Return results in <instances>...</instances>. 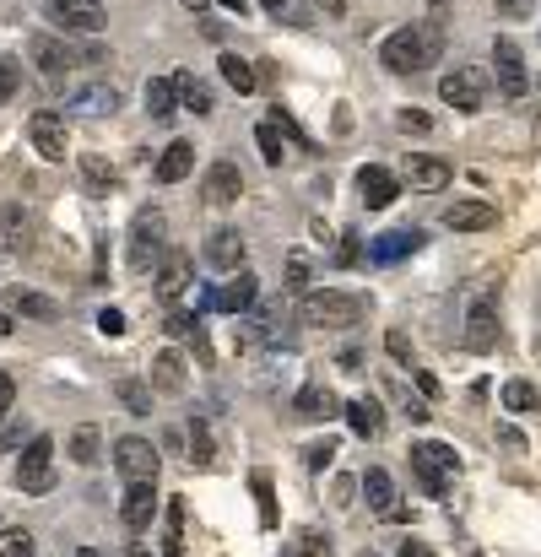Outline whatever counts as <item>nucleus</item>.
I'll return each mask as SVG.
<instances>
[{"label": "nucleus", "mask_w": 541, "mask_h": 557, "mask_svg": "<svg viewBox=\"0 0 541 557\" xmlns=\"http://www.w3.org/2000/svg\"><path fill=\"white\" fill-rule=\"evenodd\" d=\"M190 276H195V260L190 255H163V271H157V298L179 303L184 287H190Z\"/></svg>", "instance_id": "obj_21"}, {"label": "nucleus", "mask_w": 541, "mask_h": 557, "mask_svg": "<svg viewBox=\"0 0 541 557\" xmlns=\"http://www.w3.org/2000/svg\"><path fill=\"white\" fill-rule=\"evenodd\" d=\"M401 557H433V547H428V541H406Z\"/></svg>", "instance_id": "obj_55"}, {"label": "nucleus", "mask_w": 541, "mask_h": 557, "mask_svg": "<svg viewBox=\"0 0 541 557\" xmlns=\"http://www.w3.org/2000/svg\"><path fill=\"white\" fill-rule=\"evenodd\" d=\"M206 260L217 265V271H244V233L239 228H217L206 238Z\"/></svg>", "instance_id": "obj_17"}, {"label": "nucleus", "mask_w": 541, "mask_h": 557, "mask_svg": "<svg viewBox=\"0 0 541 557\" xmlns=\"http://www.w3.org/2000/svg\"><path fill=\"white\" fill-rule=\"evenodd\" d=\"M358 190H363V206L368 211H385L395 195H401V179H395L390 168H379V163H363L358 168Z\"/></svg>", "instance_id": "obj_14"}, {"label": "nucleus", "mask_w": 541, "mask_h": 557, "mask_svg": "<svg viewBox=\"0 0 541 557\" xmlns=\"http://www.w3.org/2000/svg\"><path fill=\"white\" fill-rule=\"evenodd\" d=\"M504 411H536V384L531 379H509L504 384Z\"/></svg>", "instance_id": "obj_39"}, {"label": "nucleus", "mask_w": 541, "mask_h": 557, "mask_svg": "<svg viewBox=\"0 0 541 557\" xmlns=\"http://www.w3.org/2000/svg\"><path fill=\"white\" fill-rule=\"evenodd\" d=\"M439 49H444L439 22H412V28H395L385 44H379V65L395 76H412V71L439 65Z\"/></svg>", "instance_id": "obj_1"}, {"label": "nucleus", "mask_w": 541, "mask_h": 557, "mask_svg": "<svg viewBox=\"0 0 541 557\" xmlns=\"http://www.w3.org/2000/svg\"><path fill=\"white\" fill-rule=\"evenodd\" d=\"M417 249H422V233H417V228H390V233H379L374 244H368V260L390 265V260H406V255H417Z\"/></svg>", "instance_id": "obj_19"}, {"label": "nucleus", "mask_w": 541, "mask_h": 557, "mask_svg": "<svg viewBox=\"0 0 541 557\" xmlns=\"http://www.w3.org/2000/svg\"><path fill=\"white\" fill-rule=\"evenodd\" d=\"M195 325H201V320H195V314H184V309H174V314H168V325H163V330H168V336H190V330H195Z\"/></svg>", "instance_id": "obj_48"}, {"label": "nucleus", "mask_w": 541, "mask_h": 557, "mask_svg": "<svg viewBox=\"0 0 541 557\" xmlns=\"http://www.w3.org/2000/svg\"><path fill=\"white\" fill-rule=\"evenodd\" d=\"M412 374H417V384H422V395H439V384H433L428 368H417V363H412Z\"/></svg>", "instance_id": "obj_54"}, {"label": "nucleus", "mask_w": 541, "mask_h": 557, "mask_svg": "<svg viewBox=\"0 0 541 557\" xmlns=\"http://www.w3.org/2000/svg\"><path fill=\"white\" fill-rule=\"evenodd\" d=\"M0 557H33V530H22V525L0 530Z\"/></svg>", "instance_id": "obj_40"}, {"label": "nucleus", "mask_w": 541, "mask_h": 557, "mask_svg": "<svg viewBox=\"0 0 541 557\" xmlns=\"http://www.w3.org/2000/svg\"><path fill=\"white\" fill-rule=\"evenodd\" d=\"M395 125H401V130H417V136H422V130H433V119L417 114V109H401V114H395Z\"/></svg>", "instance_id": "obj_49"}, {"label": "nucleus", "mask_w": 541, "mask_h": 557, "mask_svg": "<svg viewBox=\"0 0 541 557\" xmlns=\"http://www.w3.org/2000/svg\"><path fill=\"white\" fill-rule=\"evenodd\" d=\"M17 487H22V493H33V498H44L49 487H55V439H49V433H38V439L22 449Z\"/></svg>", "instance_id": "obj_4"}, {"label": "nucleus", "mask_w": 541, "mask_h": 557, "mask_svg": "<svg viewBox=\"0 0 541 557\" xmlns=\"http://www.w3.org/2000/svg\"><path fill=\"white\" fill-rule=\"evenodd\" d=\"M255 147H260V157H266L271 168H282V157H287V130L276 125V119H266V125L255 130Z\"/></svg>", "instance_id": "obj_32"}, {"label": "nucleus", "mask_w": 541, "mask_h": 557, "mask_svg": "<svg viewBox=\"0 0 541 557\" xmlns=\"http://www.w3.org/2000/svg\"><path fill=\"white\" fill-rule=\"evenodd\" d=\"M163 557H184V498H168V525H163Z\"/></svg>", "instance_id": "obj_35"}, {"label": "nucleus", "mask_w": 541, "mask_h": 557, "mask_svg": "<svg viewBox=\"0 0 541 557\" xmlns=\"http://www.w3.org/2000/svg\"><path fill=\"white\" fill-rule=\"evenodd\" d=\"M298 417L303 422H331V417H341L336 390H325V384H303V390H298Z\"/></svg>", "instance_id": "obj_22"}, {"label": "nucleus", "mask_w": 541, "mask_h": 557, "mask_svg": "<svg viewBox=\"0 0 541 557\" xmlns=\"http://www.w3.org/2000/svg\"><path fill=\"white\" fill-rule=\"evenodd\" d=\"M493 222H498L493 201H450L444 206V228L450 233H482V228H493Z\"/></svg>", "instance_id": "obj_15"}, {"label": "nucleus", "mask_w": 541, "mask_h": 557, "mask_svg": "<svg viewBox=\"0 0 541 557\" xmlns=\"http://www.w3.org/2000/svg\"><path fill=\"white\" fill-rule=\"evenodd\" d=\"M260 6H266L276 22H293V28H309V11H298L293 0H260Z\"/></svg>", "instance_id": "obj_42"}, {"label": "nucleus", "mask_w": 541, "mask_h": 557, "mask_svg": "<svg viewBox=\"0 0 541 557\" xmlns=\"http://www.w3.org/2000/svg\"><path fill=\"white\" fill-rule=\"evenodd\" d=\"M466 347L471 352H493L498 347V314H493V303L477 298L471 303V314H466Z\"/></svg>", "instance_id": "obj_18"}, {"label": "nucleus", "mask_w": 541, "mask_h": 557, "mask_svg": "<svg viewBox=\"0 0 541 557\" xmlns=\"http://www.w3.org/2000/svg\"><path fill=\"white\" fill-rule=\"evenodd\" d=\"M130 557H152V552L147 547H130Z\"/></svg>", "instance_id": "obj_60"}, {"label": "nucleus", "mask_w": 541, "mask_h": 557, "mask_svg": "<svg viewBox=\"0 0 541 557\" xmlns=\"http://www.w3.org/2000/svg\"><path fill=\"white\" fill-rule=\"evenodd\" d=\"M385 352L395 357V363L412 368V341H406V330H390V336H385Z\"/></svg>", "instance_id": "obj_45"}, {"label": "nucleus", "mask_w": 541, "mask_h": 557, "mask_svg": "<svg viewBox=\"0 0 541 557\" xmlns=\"http://www.w3.org/2000/svg\"><path fill=\"white\" fill-rule=\"evenodd\" d=\"M28 141L38 157H49V163H65V152H71V130H65V114L55 109H38L28 119Z\"/></svg>", "instance_id": "obj_7"}, {"label": "nucleus", "mask_w": 541, "mask_h": 557, "mask_svg": "<svg viewBox=\"0 0 541 557\" xmlns=\"http://www.w3.org/2000/svg\"><path fill=\"white\" fill-rule=\"evenodd\" d=\"M314 11H325V17H347V0H314Z\"/></svg>", "instance_id": "obj_53"}, {"label": "nucleus", "mask_w": 541, "mask_h": 557, "mask_svg": "<svg viewBox=\"0 0 541 557\" xmlns=\"http://www.w3.org/2000/svg\"><path fill=\"white\" fill-rule=\"evenodd\" d=\"M152 384L163 395H184V357L179 352H157L152 357Z\"/></svg>", "instance_id": "obj_29"}, {"label": "nucleus", "mask_w": 541, "mask_h": 557, "mask_svg": "<svg viewBox=\"0 0 541 557\" xmlns=\"http://www.w3.org/2000/svg\"><path fill=\"white\" fill-rule=\"evenodd\" d=\"M303 455H309V466H314V471H325V466L336 460V444H331V439H325V444H309Z\"/></svg>", "instance_id": "obj_46"}, {"label": "nucleus", "mask_w": 541, "mask_h": 557, "mask_svg": "<svg viewBox=\"0 0 541 557\" xmlns=\"http://www.w3.org/2000/svg\"><path fill=\"white\" fill-rule=\"evenodd\" d=\"M114 401H120L130 417H152V379H136V374L114 379Z\"/></svg>", "instance_id": "obj_26"}, {"label": "nucleus", "mask_w": 541, "mask_h": 557, "mask_svg": "<svg viewBox=\"0 0 541 557\" xmlns=\"http://www.w3.org/2000/svg\"><path fill=\"white\" fill-rule=\"evenodd\" d=\"M120 520H125V530H152V520H157V482H130L125 487V498H120Z\"/></svg>", "instance_id": "obj_10"}, {"label": "nucleus", "mask_w": 541, "mask_h": 557, "mask_svg": "<svg viewBox=\"0 0 541 557\" xmlns=\"http://www.w3.org/2000/svg\"><path fill=\"white\" fill-rule=\"evenodd\" d=\"M11 401H17V379H11V374H0V417L11 411Z\"/></svg>", "instance_id": "obj_52"}, {"label": "nucleus", "mask_w": 541, "mask_h": 557, "mask_svg": "<svg viewBox=\"0 0 541 557\" xmlns=\"http://www.w3.org/2000/svg\"><path fill=\"white\" fill-rule=\"evenodd\" d=\"M255 298H260V276L255 271H233L206 303H211V309H222V314H244Z\"/></svg>", "instance_id": "obj_11"}, {"label": "nucleus", "mask_w": 541, "mask_h": 557, "mask_svg": "<svg viewBox=\"0 0 541 557\" xmlns=\"http://www.w3.org/2000/svg\"><path fill=\"white\" fill-rule=\"evenodd\" d=\"M498 439H504L509 449H525V439H520V428H498Z\"/></svg>", "instance_id": "obj_57"}, {"label": "nucleus", "mask_w": 541, "mask_h": 557, "mask_svg": "<svg viewBox=\"0 0 541 557\" xmlns=\"http://www.w3.org/2000/svg\"><path fill=\"white\" fill-rule=\"evenodd\" d=\"M412 471H417L422 493L444 498V493H450V482H455V471H460V455L450 444H439V439H422V444H412Z\"/></svg>", "instance_id": "obj_2"}, {"label": "nucleus", "mask_w": 541, "mask_h": 557, "mask_svg": "<svg viewBox=\"0 0 541 557\" xmlns=\"http://www.w3.org/2000/svg\"><path fill=\"white\" fill-rule=\"evenodd\" d=\"M222 82H228L233 92H255L260 87V71L249 60H239V55H222Z\"/></svg>", "instance_id": "obj_34"}, {"label": "nucleus", "mask_w": 541, "mask_h": 557, "mask_svg": "<svg viewBox=\"0 0 541 557\" xmlns=\"http://www.w3.org/2000/svg\"><path fill=\"white\" fill-rule=\"evenodd\" d=\"M76 557H103L98 547H76Z\"/></svg>", "instance_id": "obj_58"}, {"label": "nucleus", "mask_w": 541, "mask_h": 557, "mask_svg": "<svg viewBox=\"0 0 541 557\" xmlns=\"http://www.w3.org/2000/svg\"><path fill=\"white\" fill-rule=\"evenodd\" d=\"M363 493H368V509L379 514V520H406V509L395 503V482H390V471H363Z\"/></svg>", "instance_id": "obj_16"}, {"label": "nucleus", "mask_w": 541, "mask_h": 557, "mask_svg": "<svg viewBox=\"0 0 541 557\" xmlns=\"http://www.w3.org/2000/svg\"><path fill=\"white\" fill-rule=\"evenodd\" d=\"M98 330H103V336H125V314L120 309H103L98 314Z\"/></svg>", "instance_id": "obj_50"}, {"label": "nucleus", "mask_w": 541, "mask_h": 557, "mask_svg": "<svg viewBox=\"0 0 541 557\" xmlns=\"http://www.w3.org/2000/svg\"><path fill=\"white\" fill-rule=\"evenodd\" d=\"M92 6H98V0H92Z\"/></svg>", "instance_id": "obj_62"}, {"label": "nucleus", "mask_w": 541, "mask_h": 557, "mask_svg": "<svg viewBox=\"0 0 541 557\" xmlns=\"http://www.w3.org/2000/svg\"><path fill=\"white\" fill-rule=\"evenodd\" d=\"M11 309L28 314V320H55L60 303H55V298H44V293H22V287H17V293H11Z\"/></svg>", "instance_id": "obj_37"}, {"label": "nucleus", "mask_w": 541, "mask_h": 557, "mask_svg": "<svg viewBox=\"0 0 541 557\" xmlns=\"http://www.w3.org/2000/svg\"><path fill=\"white\" fill-rule=\"evenodd\" d=\"M82 179L92 184V190H103V195H109L114 184H120V174H114V168L103 163V157H92V152H82Z\"/></svg>", "instance_id": "obj_38"}, {"label": "nucleus", "mask_w": 541, "mask_h": 557, "mask_svg": "<svg viewBox=\"0 0 541 557\" xmlns=\"http://www.w3.org/2000/svg\"><path fill=\"white\" fill-rule=\"evenodd\" d=\"M147 114L152 119H174L179 114V82L174 76H152L147 82Z\"/></svg>", "instance_id": "obj_28"}, {"label": "nucleus", "mask_w": 541, "mask_h": 557, "mask_svg": "<svg viewBox=\"0 0 541 557\" xmlns=\"http://www.w3.org/2000/svg\"><path fill=\"white\" fill-rule=\"evenodd\" d=\"M28 55H33V65H38L44 76H60L65 65H71V49H65L60 38H49V33H33V38H28Z\"/></svg>", "instance_id": "obj_24"}, {"label": "nucleus", "mask_w": 541, "mask_h": 557, "mask_svg": "<svg viewBox=\"0 0 541 557\" xmlns=\"http://www.w3.org/2000/svg\"><path fill=\"white\" fill-rule=\"evenodd\" d=\"M493 65H498V92L504 98H525L531 92V76H525V60H520L514 38H493Z\"/></svg>", "instance_id": "obj_9"}, {"label": "nucleus", "mask_w": 541, "mask_h": 557, "mask_svg": "<svg viewBox=\"0 0 541 557\" xmlns=\"http://www.w3.org/2000/svg\"><path fill=\"white\" fill-rule=\"evenodd\" d=\"M298 557H336L331 536H320V530H303L298 536Z\"/></svg>", "instance_id": "obj_43"}, {"label": "nucleus", "mask_w": 541, "mask_h": 557, "mask_svg": "<svg viewBox=\"0 0 541 557\" xmlns=\"http://www.w3.org/2000/svg\"><path fill=\"white\" fill-rule=\"evenodd\" d=\"M55 22L71 28V33H98L103 28V17H98L92 0H55Z\"/></svg>", "instance_id": "obj_25"}, {"label": "nucleus", "mask_w": 541, "mask_h": 557, "mask_svg": "<svg viewBox=\"0 0 541 557\" xmlns=\"http://www.w3.org/2000/svg\"><path fill=\"white\" fill-rule=\"evenodd\" d=\"M163 211H136L130 222V271H152V260H163Z\"/></svg>", "instance_id": "obj_6"}, {"label": "nucleus", "mask_w": 541, "mask_h": 557, "mask_svg": "<svg viewBox=\"0 0 541 557\" xmlns=\"http://www.w3.org/2000/svg\"><path fill=\"white\" fill-rule=\"evenodd\" d=\"M0 222H6V238H11V244H17V249H22V233H28V222L17 217V206H6V211H0Z\"/></svg>", "instance_id": "obj_47"}, {"label": "nucleus", "mask_w": 541, "mask_h": 557, "mask_svg": "<svg viewBox=\"0 0 541 557\" xmlns=\"http://www.w3.org/2000/svg\"><path fill=\"white\" fill-rule=\"evenodd\" d=\"M439 98L450 103V109H460V114H477L487 103V71L482 65H455V71H444Z\"/></svg>", "instance_id": "obj_5"}, {"label": "nucleus", "mask_w": 541, "mask_h": 557, "mask_svg": "<svg viewBox=\"0 0 541 557\" xmlns=\"http://www.w3.org/2000/svg\"><path fill=\"white\" fill-rule=\"evenodd\" d=\"M114 471H120L125 482H157V449L130 433V439L114 444Z\"/></svg>", "instance_id": "obj_8"}, {"label": "nucleus", "mask_w": 541, "mask_h": 557, "mask_svg": "<svg viewBox=\"0 0 541 557\" xmlns=\"http://www.w3.org/2000/svg\"><path fill=\"white\" fill-rule=\"evenodd\" d=\"M65 109L114 114V109H120V87H109V82H76V87H65Z\"/></svg>", "instance_id": "obj_13"}, {"label": "nucleus", "mask_w": 541, "mask_h": 557, "mask_svg": "<svg viewBox=\"0 0 541 557\" xmlns=\"http://www.w3.org/2000/svg\"><path fill=\"white\" fill-rule=\"evenodd\" d=\"M190 168H195V147H190V141H168L163 157H157V179L179 184V179H190Z\"/></svg>", "instance_id": "obj_27"}, {"label": "nucleus", "mask_w": 541, "mask_h": 557, "mask_svg": "<svg viewBox=\"0 0 541 557\" xmlns=\"http://www.w3.org/2000/svg\"><path fill=\"white\" fill-rule=\"evenodd\" d=\"M282 276H287V293H309V282H314V260L303 255V249H293V255H287V265H282Z\"/></svg>", "instance_id": "obj_36"}, {"label": "nucleus", "mask_w": 541, "mask_h": 557, "mask_svg": "<svg viewBox=\"0 0 541 557\" xmlns=\"http://www.w3.org/2000/svg\"><path fill=\"white\" fill-rule=\"evenodd\" d=\"M406 184L422 195L450 190V163H439V157H406Z\"/></svg>", "instance_id": "obj_20"}, {"label": "nucleus", "mask_w": 541, "mask_h": 557, "mask_svg": "<svg viewBox=\"0 0 541 557\" xmlns=\"http://www.w3.org/2000/svg\"><path fill=\"white\" fill-rule=\"evenodd\" d=\"M201 195L211 206H233L244 195V174H239V163H228V157H217V163L206 168V184H201Z\"/></svg>", "instance_id": "obj_12"}, {"label": "nucleus", "mask_w": 541, "mask_h": 557, "mask_svg": "<svg viewBox=\"0 0 541 557\" xmlns=\"http://www.w3.org/2000/svg\"><path fill=\"white\" fill-rule=\"evenodd\" d=\"M368 303L358 293H309L303 298V325H320V330H347L363 320Z\"/></svg>", "instance_id": "obj_3"}, {"label": "nucleus", "mask_w": 541, "mask_h": 557, "mask_svg": "<svg viewBox=\"0 0 541 557\" xmlns=\"http://www.w3.org/2000/svg\"><path fill=\"white\" fill-rule=\"evenodd\" d=\"M255 498H260V525H276V503H271V476L266 471H255Z\"/></svg>", "instance_id": "obj_44"}, {"label": "nucleus", "mask_w": 541, "mask_h": 557, "mask_svg": "<svg viewBox=\"0 0 541 557\" xmlns=\"http://www.w3.org/2000/svg\"><path fill=\"white\" fill-rule=\"evenodd\" d=\"M0 336H11V320H6V314H0Z\"/></svg>", "instance_id": "obj_59"}, {"label": "nucleus", "mask_w": 541, "mask_h": 557, "mask_svg": "<svg viewBox=\"0 0 541 557\" xmlns=\"http://www.w3.org/2000/svg\"><path fill=\"white\" fill-rule=\"evenodd\" d=\"M536 0H498V17H531Z\"/></svg>", "instance_id": "obj_51"}, {"label": "nucleus", "mask_w": 541, "mask_h": 557, "mask_svg": "<svg viewBox=\"0 0 541 557\" xmlns=\"http://www.w3.org/2000/svg\"><path fill=\"white\" fill-rule=\"evenodd\" d=\"M190 460L201 471L217 466V444H211V428H206V417H190Z\"/></svg>", "instance_id": "obj_33"}, {"label": "nucleus", "mask_w": 541, "mask_h": 557, "mask_svg": "<svg viewBox=\"0 0 541 557\" xmlns=\"http://www.w3.org/2000/svg\"><path fill=\"white\" fill-rule=\"evenodd\" d=\"M174 82H179V103H184L190 114H217V98H211V87L201 82V76L184 71V76H174Z\"/></svg>", "instance_id": "obj_30"}, {"label": "nucleus", "mask_w": 541, "mask_h": 557, "mask_svg": "<svg viewBox=\"0 0 541 557\" xmlns=\"http://www.w3.org/2000/svg\"><path fill=\"white\" fill-rule=\"evenodd\" d=\"M341 411H347V422H352L358 439H379V433H385V411H379L374 395H358V401H347Z\"/></svg>", "instance_id": "obj_23"}, {"label": "nucleus", "mask_w": 541, "mask_h": 557, "mask_svg": "<svg viewBox=\"0 0 541 557\" xmlns=\"http://www.w3.org/2000/svg\"><path fill=\"white\" fill-rule=\"evenodd\" d=\"M217 6H222V11H233V17H239V22L249 17V0H217Z\"/></svg>", "instance_id": "obj_56"}, {"label": "nucleus", "mask_w": 541, "mask_h": 557, "mask_svg": "<svg viewBox=\"0 0 541 557\" xmlns=\"http://www.w3.org/2000/svg\"><path fill=\"white\" fill-rule=\"evenodd\" d=\"M65 455H71L76 466H98V460H103V433L98 428H76L71 444H65Z\"/></svg>", "instance_id": "obj_31"}, {"label": "nucleus", "mask_w": 541, "mask_h": 557, "mask_svg": "<svg viewBox=\"0 0 541 557\" xmlns=\"http://www.w3.org/2000/svg\"><path fill=\"white\" fill-rule=\"evenodd\" d=\"M17 87H22V65L11 60V55H0V103L17 98Z\"/></svg>", "instance_id": "obj_41"}, {"label": "nucleus", "mask_w": 541, "mask_h": 557, "mask_svg": "<svg viewBox=\"0 0 541 557\" xmlns=\"http://www.w3.org/2000/svg\"><path fill=\"white\" fill-rule=\"evenodd\" d=\"M184 6H190V11H201V6H206V0H184Z\"/></svg>", "instance_id": "obj_61"}]
</instances>
